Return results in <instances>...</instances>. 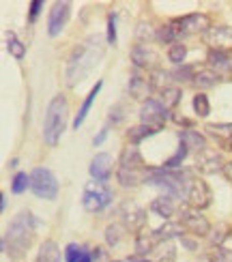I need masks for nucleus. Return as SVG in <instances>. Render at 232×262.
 Segmentation results:
<instances>
[{
	"instance_id": "obj_1",
	"label": "nucleus",
	"mask_w": 232,
	"mask_h": 262,
	"mask_svg": "<svg viewBox=\"0 0 232 262\" xmlns=\"http://www.w3.org/2000/svg\"><path fill=\"white\" fill-rule=\"evenodd\" d=\"M106 43L99 35L86 37L80 46L73 50V54L67 60V69H65V82L69 89H73L75 84H80L93 73V69L99 64V60L103 58Z\"/></svg>"
},
{
	"instance_id": "obj_2",
	"label": "nucleus",
	"mask_w": 232,
	"mask_h": 262,
	"mask_svg": "<svg viewBox=\"0 0 232 262\" xmlns=\"http://www.w3.org/2000/svg\"><path fill=\"white\" fill-rule=\"evenodd\" d=\"M39 226V220L30 211H22L15 215V220L9 224L7 232L3 236V252L11 258H24L35 241V230Z\"/></svg>"
},
{
	"instance_id": "obj_3",
	"label": "nucleus",
	"mask_w": 232,
	"mask_h": 262,
	"mask_svg": "<svg viewBox=\"0 0 232 262\" xmlns=\"http://www.w3.org/2000/svg\"><path fill=\"white\" fill-rule=\"evenodd\" d=\"M67 116H69V99L62 93L56 97H52L48 107H46V116H43V142L48 146H58V142L67 129Z\"/></svg>"
},
{
	"instance_id": "obj_4",
	"label": "nucleus",
	"mask_w": 232,
	"mask_h": 262,
	"mask_svg": "<svg viewBox=\"0 0 232 262\" xmlns=\"http://www.w3.org/2000/svg\"><path fill=\"white\" fill-rule=\"evenodd\" d=\"M146 185L159 187L163 195H170L172 200H183L189 195L192 179H185L183 172L165 170V168H153V172L146 177Z\"/></svg>"
},
{
	"instance_id": "obj_5",
	"label": "nucleus",
	"mask_w": 232,
	"mask_h": 262,
	"mask_svg": "<svg viewBox=\"0 0 232 262\" xmlns=\"http://www.w3.org/2000/svg\"><path fill=\"white\" fill-rule=\"evenodd\" d=\"M114 200V189L108 187V183H86L82 193V206L88 213H101Z\"/></svg>"
},
{
	"instance_id": "obj_6",
	"label": "nucleus",
	"mask_w": 232,
	"mask_h": 262,
	"mask_svg": "<svg viewBox=\"0 0 232 262\" xmlns=\"http://www.w3.org/2000/svg\"><path fill=\"white\" fill-rule=\"evenodd\" d=\"M58 179L54 177L50 168H35L30 172V191L41 200H56L58 198Z\"/></svg>"
},
{
	"instance_id": "obj_7",
	"label": "nucleus",
	"mask_w": 232,
	"mask_h": 262,
	"mask_svg": "<svg viewBox=\"0 0 232 262\" xmlns=\"http://www.w3.org/2000/svg\"><path fill=\"white\" fill-rule=\"evenodd\" d=\"M170 26L174 28L176 35H196V32H202L206 35L208 30L213 28L211 17L202 11H196V13H187L183 17H176L170 21Z\"/></svg>"
},
{
	"instance_id": "obj_8",
	"label": "nucleus",
	"mask_w": 232,
	"mask_h": 262,
	"mask_svg": "<svg viewBox=\"0 0 232 262\" xmlns=\"http://www.w3.org/2000/svg\"><path fill=\"white\" fill-rule=\"evenodd\" d=\"M118 217H120V224H123L127 230L131 232H138L144 228L146 224V211L136 202V200H123L118 204Z\"/></svg>"
},
{
	"instance_id": "obj_9",
	"label": "nucleus",
	"mask_w": 232,
	"mask_h": 262,
	"mask_svg": "<svg viewBox=\"0 0 232 262\" xmlns=\"http://www.w3.org/2000/svg\"><path fill=\"white\" fill-rule=\"evenodd\" d=\"M170 118V114H168V107H165L161 101H157V99H149V101H144L142 103V107H140V121H142V125H149V127H153V129H161L163 127V123Z\"/></svg>"
},
{
	"instance_id": "obj_10",
	"label": "nucleus",
	"mask_w": 232,
	"mask_h": 262,
	"mask_svg": "<svg viewBox=\"0 0 232 262\" xmlns=\"http://www.w3.org/2000/svg\"><path fill=\"white\" fill-rule=\"evenodd\" d=\"M69 19H71V3H67V0H58V3H54L50 15H48V35L50 37H58L60 32L67 28Z\"/></svg>"
},
{
	"instance_id": "obj_11",
	"label": "nucleus",
	"mask_w": 232,
	"mask_h": 262,
	"mask_svg": "<svg viewBox=\"0 0 232 262\" xmlns=\"http://www.w3.org/2000/svg\"><path fill=\"white\" fill-rule=\"evenodd\" d=\"M179 222L183 224L185 230H189L194 236H208L211 234V222L206 220V217L200 213V211H196V209H183L179 213Z\"/></svg>"
},
{
	"instance_id": "obj_12",
	"label": "nucleus",
	"mask_w": 232,
	"mask_h": 262,
	"mask_svg": "<svg viewBox=\"0 0 232 262\" xmlns=\"http://www.w3.org/2000/svg\"><path fill=\"white\" fill-rule=\"evenodd\" d=\"M187 202H189L192 209H196V211L208 209L211 202H213V191H211V187H208V183H204L202 179H192Z\"/></svg>"
},
{
	"instance_id": "obj_13",
	"label": "nucleus",
	"mask_w": 232,
	"mask_h": 262,
	"mask_svg": "<svg viewBox=\"0 0 232 262\" xmlns=\"http://www.w3.org/2000/svg\"><path fill=\"white\" fill-rule=\"evenodd\" d=\"M114 172V159L108 152H97V155L91 159V166H88V174L95 183H108L112 179Z\"/></svg>"
},
{
	"instance_id": "obj_14",
	"label": "nucleus",
	"mask_w": 232,
	"mask_h": 262,
	"mask_svg": "<svg viewBox=\"0 0 232 262\" xmlns=\"http://www.w3.org/2000/svg\"><path fill=\"white\" fill-rule=\"evenodd\" d=\"M204 43L211 50L217 52H230L232 50V26H213L204 35Z\"/></svg>"
},
{
	"instance_id": "obj_15",
	"label": "nucleus",
	"mask_w": 232,
	"mask_h": 262,
	"mask_svg": "<svg viewBox=\"0 0 232 262\" xmlns=\"http://www.w3.org/2000/svg\"><path fill=\"white\" fill-rule=\"evenodd\" d=\"M131 62H134L136 69H146V67H155L159 62V54L153 50V46L149 43H138V46L131 48L129 52Z\"/></svg>"
},
{
	"instance_id": "obj_16",
	"label": "nucleus",
	"mask_w": 232,
	"mask_h": 262,
	"mask_svg": "<svg viewBox=\"0 0 232 262\" xmlns=\"http://www.w3.org/2000/svg\"><path fill=\"white\" fill-rule=\"evenodd\" d=\"M224 166L226 163H222V155L213 148L198 152V157H196V170L202 174H215L217 170H224Z\"/></svg>"
},
{
	"instance_id": "obj_17",
	"label": "nucleus",
	"mask_w": 232,
	"mask_h": 262,
	"mask_svg": "<svg viewBox=\"0 0 232 262\" xmlns=\"http://www.w3.org/2000/svg\"><path fill=\"white\" fill-rule=\"evenodd\" d=\"M118 168H127V170H142V172H149L146 170V161L142 157V152L138 146L134 144H127L123 150H120V157H118Z\"/></svg>"
},
{
	"instance_id": "obj_18",
	"label": "nucleus",
	"mask_w": 232,
	"mask_h": 262,
	"mask_svg": "<svg viewBox=\"0 0 232 262\" xmlns=\"http://www.w3.org/2000/svg\"><path fill=\"white\" fill-rule=\"evenodd\" d=\"M153 236H155V241L157 243H168V241H172V238H183L185 236V228H183V224L176 220V222H163L159 228H155L153 230Z\"/></svg>"
},
{
	"instance_id": "obj_19",
	"label": "nucleus",
	"mask_w": 232,
	"mask_h": 262,
	"mask_svg": "<svg viewBox=\"0 0 232 262\" xmlns=\"http://www.w3.org/2000/svg\"><path fill=\"white\" fill-rule=\"evenodd\" d=\"M101 89H103V82H101V80H97V84L93 86L91 91H88V95L84 97V101H82V105H80V110H77V114H75V118H73V123H71L73 129H80V127L84 125L86 116H88V112H91V107H93L95 97L99 95V91H101Z\"/></svg>"
},
{
	"instance_id": "obj_20",
	"label": "nucleus",
	"mask_w": 232,
	"mask_h": 262,
	"mask_svg": "<svg viewBox=\"0 0 232 262\" xmlns=\"http://www.w3.org/2000/svg\"><path fill=\"white\" fill-rule=\"evenodd\" d=\"M153 172V168L149 172H142V170H127V168H118L116 170V181L120 183V187L131 189V187H138L140 183H146V177Z\"/></svg>"
},
{
	"instance_id": "obj_21",
	"label": "nucleus",
	"mask_w": 232,
	"mask_h": 262,
	"mask_svg": "<svg viewBox=\"0 0 232 262\" xmlns=\"http://www.w3.org/2000/svg\"><path fill=\"white\" fill-rule=\"evenodd\" d=\"M129 93H131V97L134 99H138V101H149V97H151V93H153V84H151V80H144L142 75L136 71L134 75L129 78Z\"/></svg>"
},
{
	"instance_id": "obj_22",
	"label": "nucleus",
	"mask_w": 232,
	"mask_h": 262,
	"mask_svg": "<svg viewBox=\"0 0 232 262\" xmlns=\"http://www.w3.org/2000/svg\"><path fill=\"white\" fill-rule=\"evenodd\" d=\"M151 213H155V215H159L161 220H165V222H170V217L176 213V204H174V200L170 198V195H157L153 202H151Z\"/></svg>"
},
{
	"instance_id": "obj_23",
	"label": "nucleus",
	"mask_w": 232,
	"mask_h": 262,
	"mask_svg": "<svg viewBox=\"0 0 232 262\" xmlns=\"http://www.w3.org/2000/svg\"><path fill=\"white\" fill-rule=\"evenodd\" d=\"M179 140L183 142V144H187V148H189V150L202 152V150L208 148L206 138L200 134V131H194V129H183V131H179Z\"/></svg>"
},
{
	"instance_id": "obj_24",
	"label": "nucleus",
	"mask_w": 232,
	"mask_h": 262,
	"mask_svg": "<svg viewBox=\"0 0 232 262\" xmlns=\"http://www.w3.org/2000/svg\"><path fill=\"white\" fill-rule=\"evenodd\" d=\"M219 82V73L213 71V69H202V71H198L196 73V78H194V86L198 91H208V89H213V86H217Z\"/></svg>"
},
{
	"instance_id": "obj_25",
	"label": "nucleus",
	"mask_w": 232,
	"mask_h": 262,
	"mask_svg": "<svg viewBox=\"0 0 232 262\" xmlns=\"http://www.w3.org/2000/svg\"><path fill=\"white\" fill-rule=\"evenodd\" d=\"M157 134V129H153V127H149V125H134V127H129L127 129V140H129V144H134V146H138L140 142H144L146 138H151V136H155Z\"/></svg>"
},
{
	"instance_id": "obj_26",
	"label": "nucleus",
	"mask_w": 232,
	"mask_h": 262,
	"mask_svg": "<svg viewBox=\"0 0 232 262\" xmlns=\"http://www.w3.org/2000/svg\"><path fill=\"white\" fill-rule=\"evenodd\" d=\"M35 262H60V249L54 241H43Z\"/></svg>"
},
{
	"instance_id": "obj_27",
	"label": "nucleus",
	"mask_w": 232,
	"mask_h": 262,
	"mask_svg": "<svg viewBox=\"0 0 232 262\" xmlns=\"http://www.w3.org/2000/svg\"><path fill=\"white\" fill-rule=\"evenodd\" d=\"M125 234H127V228H125L123 224H110V226L106 228V234H103L106 245H108V247H112V249L118 247L120 243H123Z\"/></svg>"
},
{
	"instance_id": "obj_28",
	"label": "nucleus",
	"mask_w": 232,
	"mask_h": 262,
	"mask_svg": "<svg viewBox=\"0 0 232 262\" xmlns=\"http://www.w3.org/2000/svg\"><path fill=\"white\" fill-rule=\"evenodd\" d=\"M208 64L217 71H232V58L228 52H217V50H211L206 56Z\"/></svg>"
},
{
	"instance_id": "obj_29",
	"label": "nucleus",
	"mask_w": 232,
	"mask_h": 262,
	"mask_svg": "<svg viewBox=\"0 0 232 262\" xmlns=\"http://www.w3.org/2000/svg\"><path fill=\"white\" fill-rule=\"evenodd\" d=\"M155 245H157V241H155V236H153V232H138L136 234V256H149L153 249H155Z\"/></svg>"
},
{
	"instance_id": "obj_30",
	"label": "nucleus",
	"mask_w": 232,
	"mask_h": 262,
	"mask_svg": "<svg viewBox=\"0 0 232 262\" xmlns=\"http://www.w3.org/2000/svg\"><path fill=\"white\" fill-rule=\"evenodd\" d=\"M232 234V226L226 224V222H219L217 228H213L211 234H208V241H211L213 247H224L226 243V238Z\"/></svg>"
},
{
	"instance_id": "obj_31",
	"label": "nucleus",
	"mask_w": 232,
	"mask_h": 262,
	"mask_svg": "<svg viewBox=\"0 0 232 262\" xmlns=\"http://www.w3.org/2000/svg\"><path fill=\"white\" fill-rule=\"evenodd\" d=\"M151 84H153V89H157V91H165V89H170V82L174 80L172 78V73L170 71H165V69H153L151 71Z\"/></svg>"
},
{
	"instance_id": "obj_32",
	"label": "nucleus",
	"mask_w": 232,
	"mask_h": 262,
	"mask_svg": "<svg viewBox=\"0 0 232 262\" xmlns=\"http://www.w3.org/2000/svg\"><path fill=\"white\" fill-rule=\"evenodd\" d=\"M204 131H208L211 136H215L217 142L232 140V123H206Z\"/></svg>"
},
{
	"instance_id": "obj_33",
	"label": "nucleus",
	"mask_w": 232,
	"mask_h": 262,
	"mask_svg": "<svg viewBox=\"0 0 232 262\" xmlns=\"http://www.w3.org/2000/svg\"><path fill=\"white\" fill-rule=\"evenodd\" d=\"M7 50H9V54L15 60H24V56H26V46L15 37V32H9V37H7Z\"/></svg>"
},
{
	"instance_id": "obj_34",
	"label": "nucleus",
	"mask_w": 232,
	"mask_h": 262,
	"mask_svg": "<svg viewBox=\"0 0 232 262\" xmlns=\"http://www.w3.org/2000/svg\"><path fill=\"white\" fill-rule=\"evenodd\" d=\"M26 189H30V174H26V172H15L13 179H11V193L22 195Z\"/></svg>"
},
{
	"instance_id": "obj_35",
	"label": "nucleus",
	"mask_w": 232,
	"mask_h": 262,
	"mask_svg": "<svg viewBox=\"0 0 232 262\" xmlns=\"http://www.w3.org/2000/svg\"><path fill=\"white\" fill-rule=\"evenodd\" d=\"M187 155H189V148H187V144H183V142H181V144H179V150H176L170 159H165L163 168H165V170H176V168H181V166H183V161L187 159Z\"/></svg>"
},
{
	"instance_id": "obj_36",
	"label": "nucleus",
	"mask_w": 232,
	"mask_h": 262,
	"mask_svg": "<svg viewBox=\"0 0 232 262\" xmlns=\"http://www.w3.org/2000/svg\"><path fill=\"white\" fill-rule=\"evenodd\" d=\"M185 58H187V46H183V43H172L170 50H168V60L172 64H176V67H183L185 64Z\"/></svg>"
},
{
	"instance_id": "obj_37",
	"label": "nucleus",
	"mask_w": 232,
	"mask_h": 262,
	"mask_svg": "<svg viewBox=\"0 0 232 262\" xmlns=\"http://www.w3.org/2000/svg\"><path fill=\"white\" fill-rule=\"evenodd\" d=\"M192 105H194V112L200 118H206L208 114H211V101H208V97L204 93H196Z\"/></svg>"
},
{
	"instance_id": "obj_38",
	"label": "nucleus",
	"mask_w": 232,
	"mask_h": 262,
	"mask_svg": "<svg viewBox=\"0 0 232 262\" xmlns=\"http://www.w3.org/2000/svg\"><path fill=\"white\" fill-rule=\"evenodd\" d=\"M181 97H183V93H181L179 86H170V89H165L161 93V103L170 110V107H176L181 103Z\"/></svg>"
},
{
	"instance_id": "obj_39",
	"label": "nucleus",
	"mask_w": 232,
	"mask_h": 262,
	"mask_svg": "<svg viewBox=\"0 0 232 262\" xmlns=\"http://www.w3.org/2000/svg\"><path fill=\"white\" fill-rule=\"evenodd\" d=\"M136 39H138V43H149L153 39H157V30L151 24H146V21H140L136 26Z\"/></svg>"
},
{
	"instance_id": "obj_40",
	"label": "nucleus",
	"mask_w": 232,
	"mask_h": 262,
	"mask_svg": "<svg viewBox=\"0 0 232 262\" xmlns=\"http://www.w3.org/2000/svg\"><path fill=\"white\" fill-rule=\"evenodd\" d=\"M82 254H84V245H80V243H67L65 245V252H62L65 262H77L82 258Z\"/></svg>"
},
{
	"instance_id": "obj_41",
	"label": "nucleus",
	"mask_w": 232,
	"mask_h": 262,
	"mask_svg": "<svg viewBox=\"0 0 232 262\" xmlns=\"http://www.w3.org/2000/svg\"><path fill=\"white\" fill-rule=\"evenodd\" d=\"M172 78L176 82H194L196 73H194V67L192 64H183V67H179L176 71H172Z\"/></svg>"
},
{
	"instance_id": "obj_42",
	"label": "nucleus",
	"mask_w": 232,
	"mask_h": 262,
	"mask_svg": "<svg viewBox=\"0 0 232 262\" xmlns=\"http://www.w3.org/2000/svg\"><path fill=\"white\" fill-rule=\"evenodd\" d=\"M176 37H179V35H176L174 28H172L170 24L157 30V41H159V43H170V46H172V43H176V41H174Z\"/></svg>"
},
{
	"instance_id": "obj_43",
	"label": "nucleus",
	"mask_w": 232,
	"mask_h": 262,
	"mask_svg": "<svg viewBox=\"0 0 232 262\" xmlns=\"http://www.w3.org/2000/svg\"><path fill=\"white\" fill-rule=\"evenodd\" d=\"M125 121V105L123 103H116L114 107H110V123L120 125Z\"/></svg>"
},
{
	"instance_id": "obj_44",
	"label": "nucleus",
	"mask_w": 232,
	"mask_h": 262,
	"mask_svg": "<svg viewBox=\"0 0 232 262\" xmlns=\"http://www.w3.org/2000/svg\"><path fill=\"white\" fill-rule=\"evenodd\" d=\"M108 46H116V13L108 15Z\"/></svg>"
},
{
	"instance_id": "obj_45",
	"label": "nucleus",
	"mask_w": 232,
	"mask_h": 262,
	"mask_svg": "<svg viewBox=\"0 0 232 262\" xmlns=\"http://www.w3.org/2000/svg\"><path fill=\"white\" fill-rule=\"evenodd\" d=\"M43 7H46L43 0H32V3H30V7H28V21H30V24H32V21H37V17L41 15Z\"/></svg>"
},
{
	"instance_id": "obj_46",
	"label": "nucleus",
	"mask_w": 232,
	"mask_h": 262,
	"mask_svg": "<svg viewBox=\"0 0 232 262\" xmlns=\"http://www.w3.org/2000/svg\"><path fill=\"white\" fill-rule=\"evenodd\" d=\"M213 256H215V262H232V252L228 247H215Z\"/></svg>"
},
{
	"instance_id": "obj_47",
	"label": "nucleus",
	"mask_w": 232,
	"mask_h": 262,
	"mask_svg": "<svg viewBox=\"0 0 232 262\" xmlns=\"http://www.w3.org/2000/svg\"><path fill=\"white\" fill-rule=\"evenodd\" d=\"M163 252H165V254H161L157 262H172V260L176 258V254H174V247H172L170 243H168V245H165V249H163Z\"/></svg>"
},
{
	"instance_id": "obj_48",
	"label": "nucleus",
	"mask_w": 232,
	"mask_h": 262,
	"mask_svg": "<svg viewBox=\"0 0 232 262\" xmlns=\"http://www.w3.org/2000/svg\"><path fill=\"white\" fill-rule=\"evenodd\" d=\"M181 245H183L185 249H189V252H198V243L194 241V238L183 236V238H181Z\"/></svg>"
},
{
	"instance_id": "obj_49",
	"label": "nucleus",
	"mask_w": 232,
	"mask_h": 262,
	"mask_svg": "<svg viewBox=\"0 0 232 262\" xmlns=\"http://www.w3.org/2000/svg\"><path fill=\"white\" fill-rule=\"evenodd\" d=\"M106 138H108V127H103L101 131H99V134L93 138V144L95 146H99V144H103V142H106Z\"/></svg>"
},
{
	"instance_id": "obj_50",
	"label": "nucleus",
	"mask_w": 232,
	"mask_h": 262,
	"mask_svg": "<svg viewBox=\"0 0 232 262\" xmlns=\"http://www.w3.org/2000/svg\"><path fill=\"white\" fill-rule=\"evenodd\" d=\"M196 262H215V256H213V252H204V254L198 256Z\"/></svg>"
},
{
	"instance_id": "obj_51",
	"label": "nucleus",
	"mask_w": 232,
	"mask_h": 262,
	"mask_svg": "<svg viewBox=\"0 0 232 262\" xmlns=\"http://www.w3.org/2000/svg\"><path fill=\"white\" fill-rule=\"evenodd\" d=\"M222 174H224V179H226V181H230V183H232V161H228V163H226L224 170H222Z\"/></svg>"
},
{
	"instance_id": "obj_52",
	"label": "nucleus",
	"mask_w": 232,
	"mask_h": 262,
	"mask_svg": "<svg viewBox=\"0 0 232 262\" xmlns=\"http://www.w3.org/2000/svg\"><path fill=\"white\" fill-rule=\"evenodd\" d=\"M106 252H103V247H95L93 249V260H103Z\"/></svg>"
},
{
	"instance_id": "obj_53",
	"label": "nucleus",
	"mask_w": 232,
	"mask_h": 262,
	"mask_svg": "<svg viewBox=\"0 0 232 262\" xmlns=\"http://www.w3.org/2000/svg\"><path fill=\"white\" fill-rule=\"evenodd\" d=\"M77 262H93V252H88V249L84 247V254H82V258Z\"/></svg>"
},
{
	"instance_id": "obj_54",
	"label": "nucleus",
	"mask_w": 232,
	"mask_h": 262,
	"mask_svg": "<svg viewBox=\"0 0 232 262\" xmlns=\"http://www.w3.org/2000/svg\"><path fill=\"white\" fill-rule=\"evenodd\" d=\"M127 262H151V260L144 256H131V258H127Z\"/></svg>"
},
{
	"instance_id": "obj_55",
	"label": "nucleus",
	"mask_w": 232,
	"mask_h": 262,
	"mask_svg": "<svg viewBox=\"0 0 232 262\" xmlns=\"http://www.w3.org/2000/svg\"><path fill=\"white\" fill-rule=\"evenodd\" d=\"M174 118V121L176 123H179V125H185V127H192V123L189 121H187V118H181V116H172Z\"/></svg>"
},
{
	"instance_id": "obj_56",
	"label": "nucleus",
	"mask_w": 232,
	"mask_h": 262,
	"mask_svg": "<svg viewBox=\"0 0 232 262\" xmlns=\"http://www.w3.org/2000/svg\"><path fill=\"white\" fill-rule=\"evenodd\" d=\"M0 200H3V202H0V209H7V193H3V198H0Z\"/></svg>"
},
{
	"instance_id": "obj_57",
	"label": "nucleus",
	"mask_w": 232,
	"mask_h": 262,
	"mask_svg": "<svg viewBox=\"0 0 232 262\" xmlns=\"http://www.w3.org/2000/svg\"><path fill=\"white\" fill-rule=\"evenodd\" d=\"M17 163H19V159H17V157H13V159L9 161V168H17Z\"/></svg>"
},
{
	"instance_id": "obj_58",
	"label": "nucleus",
	"mask_w": 232,
	"mask_h": 262,
	"mask_svg": "<svg viewBox=\"0 0 232 262\" xmlns=\"http://www.w3.org/2000/svg\"><path fill=\"white\" fill-rule=\"evenodd\" d=\"M114 262H127V260H114Z\"/></svg>"
}]
</instances>
